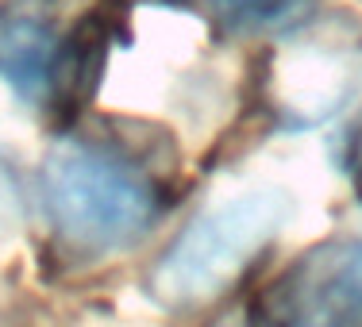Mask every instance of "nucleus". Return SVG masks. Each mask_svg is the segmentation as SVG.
I'll return each instance as SVG.
<instances>
[{"label":"nucleus","instance_id":"f257e3e1","mask_svg":"<svg viewBox=\"0 0 362 327\" xmlns=\"http://www.w3.org/2000/svg\"><path fill=\"white\" fill-rule=\"evenodd\" d=\"M39 201L58 243L93 262L135 251L174 208L177 182L151 146L77 119L42 154Z\"/></svg>","mask_w":362,"mask_h":327},{"label":"nucleus","instance_id":"f03ea898","mask_svg":"<svg viewBox=\"0 0 362 327\" xmlns=\"http://www.w3.org/2000/svg\"><path fill=\"white\" fill-rule=\"evenodd\" d=\"M119 20V0H4L0 85L50 124H77L105 73Z\"/></svg>","mask_w":362,"mask_h":327},{"label":"nucleus","instance_id":"7ed1b4c3","mask_svg":"<svg viewBox=\"0 0 362 327\" xmlns=\"http://www.w3.org/2000/svg\"><path fill=\"white\" fill-rule=\"evenodd\" d=\"M297 196L286 185H247L193 212L146 273V292L170 312L209 308L239 289L289 227Z\"/></svg>","mask_w":362,"mask_h":327},{"label":"nucleus","instance_id":"20e7f679","mask_svg":"<svg viewBox=\"0 0 362 327\" xmlns=\"http://www.w3.org/2000/svg\"><path fill=\"white\" fill-rule=\"evenodd\" d=\"M362 93V28L343 16L300 20L270 47L262 105L274 127L308 131L335 119Z\"/></svg>","mask_w":362,"mask_h":327},{"label":"nucleus","instance_id":"39448f33","mask_svg":"<svg viewBox=\"0 0 362 327\" xmlns=\"http://www.w3.org/2000/svg\"><path fill=\"white\" fill-rule=\"evenodd\" d=\"M251 308L262 327H362V235L300 251Z\"/></svg>","mask_w":362,"mask_h":327},{"label":"nucleus","instance_id":"423d86ee","mask_svg":"<svg viewBox=\"0 0 362 327\" xmlns=\"http://www.w3.org/2000/svg\"><path fill=\"white\" fill-rule=\"evenodd\" d=\"M316 0H204V12L223 35H281L308 20Z\"/></svg>","mask_w":362,"mask_h":327},{"label":"nucleus","instance_id":"0eeeda50","mask_svg":"<svg viewBox=\"0 0 362 327\" xmlns=\"http://www.w3.org/2000/svg\"><path fill=\"white\" fill-rule=\"evenodd\" d=\"M23 223V182L16 174V162L0 146V246L20 231Z\"/></svg>","mask_w":362,"mask_h":327},{"label":"nucleus","instance_id":"6e6552de","mask_svg":"<svg viewBox=\"0 0 362 327\" xmlns=\"http://www.w3.org/2000/svg\"><path fill=\"white\" fill-rule=\"evenodd\" d=\"M204 327H262L258 323V316H255V308H251V300L247 304H228L223 312H216Z\"/></svg>","mask_w":362,"mask_h":327},{"label":"nucleus","instance_id":"1a4fd4ad","mask_svg":"<svg viewBox=\"0 0 362 327\" xmlns=\"http://www.w3.org/2000/svg\"><path fill=\"white\" fill-rule=\"evenodd\" d=\"M355 193H358V201H362V166L355 170Z\"/></svg>","mask_w":362,"mask_h":327}]
</instances>
